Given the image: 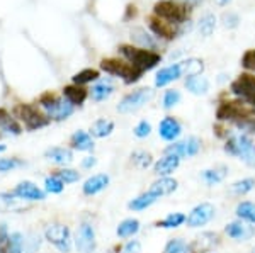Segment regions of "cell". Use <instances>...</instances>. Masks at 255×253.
<instances>
[{
    "mask_svg": "<svg viewBox=\"0 0 255 253\" xmlns=\"http://www.w3.org/2000/svg\"><path fill=\"white\" fill-rule=\"evenodd\" d=\"M223 150L230 157L240 158L245 165L255 167V143L250 134H247V133L232 134V136L225 141Z\"/></svg>",
    "mask_w": 255,
    "mask_h": 253,
    "instance_id": "cell-1",
    "label": "cell"
},
{
    "mask_svg": "<svg viewBox=\"0 0 255 253\" xmlns=\"http://www.w3.org/2000/svg\"><path fill=\"white\" fill-rule=\"evenodd\" d=\"M119 53H121L133 67H136L138 70H141L143 73L155 68L160 63V60H162L158 53L145 50V48L131 46V44H121V46H119Z\"/></svg>",
    "mask_w": 255,
    "mask_h": 253,
    "instance_id": "cell-2",
    "label": "cell"
},
{
    "mask_svg": "<svg viewBox=\"0 0 255 253\" xmlns=\"http://www.w3.org/2000/svg\"><path fill=\"white\" fill-rule=\"evenodd\" d=\"M39 105L44 111V114L53 121H65L75 111V105H72L70 102L61 97L55 95L53 92H44L39 97Z\"/></svg>",
    "mask_w": 255,
    "mask_h": 253,
    "instance_id": "cell-3",
    "label": "cell"
},
{
    "mask_svg": "<svg viewBox=\"0 0 255 253\" xmlns=\"http://www.w3.org/2000/svg\"><path fill=\"white\" fill-rule=\"evenodd\" d=\"M12 114H14V117L17 121L24 122V126H26L29 131H36V129L46 128V126L49 124V121H51L43 111H39L38 107H34V105H31V104L14 105Z\"/></svg>",
    "mask_w": 255,
    "mask_h": 253,
    "instance_id": "cell-4",
    "label": "cell"
},
{
    "mask_svg": "<svg viewBox=\"0 0 255 253\" xmlns=\"http://www.w3.org/2000/svg\"><path fill=\"white\" fill-rule=\"evenodd\" d=\"M101 70L109 73V75H116L119 79H123L126 85L136 84V82L143 77V72L138 70L136 67H133L131 63H125L121 60L116 58H104L101 61Z\"/></svg>",
    "mask_w": 255,
    "mask_h": 253,
    "instance_id": "cell-5",
    "label": "cell"
},
{
    "mask_svg": "<svg viewBox=\"0 0 255 253\" xmlns=\"http://www.w3.org/2000/svg\"><path fill=\"white\" fill-rule=\"evenodd\" d=\"M230 90L235 97L240 99L249 107L255 111V75L252 73H242L230 85Z\"/></svg>",
    "mask_w": 255,
    "mask_h": 253,
    "instance_id": "cell-6",
    "label": "cell"
},
{
    "mask_svg": "<svg viewBox=\"0 0 255 253\" xmlns=\"http://www.w3.org/2000/svg\"><path fill=\"white\" fill-rule=\"evenodd\" d=\"M44 238L48 243H51L61 253H70L73 247L72 233H70V228L67 224H49L44 230Z\"/></svg>",
    "mask_w": 255,
    "mask_h": 253,
    "instance_id": "cell-7",
    "label": "cell"
},
{
    "mask_svg": "<svg viewBox=\"0 0 255 253\" xmlns=\"http://www.w3.org/2000/svg\"><path fill=\"white\" fill-rule=\"evenodd\" d=\"M155 95L153 88H138V90L128 93V95L123 97V100L118 104V111L121 114H131L136 112L138 109H141L143 105L148 104Z\"/></svg>",
    "mask_w": 255,
    "mask_h": 253,
    "instance_id": "cell-8",
    "label": "cell"
},
{
    "mask_svg": "<svg viewBox=\"0 0 255 253\" xmlns=\"http://www.w3.org/2000/svg\"><path fill=\"white\" fill-rule=\"evenodd\" d=\"M155 15L170 24H182L187 19V7L182 3L170 2V0H162L153 7Z\"/></svg>",
    "mask_w": 255,
    "mask_h": 253,
    "instance_id": "cell-9",
    "label": "cell"
},
{
    "mask_svg": "<svg viewBox=\"0 0 255 253\" xmlns=\"http://www.w3.org/2000/svg\"><path fill=\"white\" fill-rule=\"evenodd\" d=\"M201 146H203V143H201L199 138L189 136L182 141H174L172 145H168L165 148V153L175 155L180 160H186V158L196 157V155L201 152Z\"/></svg>",
    "mask_w": 255,
    "mask_h": 253,
    "instance_id": "cell-10",
    "label": "cell"
},
{
    "mask_svg": "<svg viewBox=\"0 0 255 253\" xmlns=\"http://www.w3.org/2000/svg\"><path fill=\"white\" fill-rule=\"evenodd\" d=\"M75 248L80 253H94L97 248V240H96V230L94 226L87 221H84L79 226L75 233Z\"/></svg>",
    "mask_w": 255,
    "mask_h": 253,
    "instance_id": "cell-11",
    "label": "cell"
},
{
    "mask_svg": "<svg viewBox=\"0 0 255 253\" xmlns=\"http://www.w3.org/2000/svg\"><path fill=\"white\" fill-rule=\"evenodd\" d=\"M216 214V207L211 202H201L196 207H192V211L189 213L186 224L189 228H201L206 226L208 223L213 221Z\"/></svg>",
    "mask_w": 255,
    "mask_h": 253,
    "instance_id": "cell-12",
    "label": "cell"
},
{
    "mask_svg": "<svg viewBox=\"0 0 255 253\" xmlns=\"http://www.w3.org/2000/svg\"><path fill=\"white\" fill-rule=\"evenodd\" d=\"M225 235L235 242H249L255 236V224L245 223V221H232L225 226Z\"/></svg>",
    "mask_w": 255,
    "mask_h": 253,
    "instance_id": "cell-13",
    "label": "cell"
},
{
    "mask_svg": "<svg viewBox=\"0 0 255 253\" xmlns=\"http://www.w3.org/2000/svg\"><path fill=\"white\" fill-rule=\"evenodd\" d=\"M12 194L15 197L22 199V201H29V202H34V201H44L46 199V192L43 189H39L34 182H29V180H24V182H19L15 185V189L12 190Z\"/></svg>",
    "mask_w": 255,
    "mask_h": 253,
    "instance_id": "cell-14",
    "label": "cell"
},
{
    "mask_svg": "<svg viewBox=\"0 0 255 253\" xmlns=\"http://www.w3.org/2000/svg\"><path fill=\"white\" fill-rule=\"evenodd\" d=\"M220 245V235L213 231L201 233L192 243H189V253H209Z\"/></svg>",
    "mask_w": 255,
    "mask_h": 253,
    "instance_id": "cell-15",
    "label": "cell"
},
{
    "mask_svg": "<svg viewBox=\"0 0 255 253\" xmlns=\"http://www.w3.org/2000/svg\"><path fill=\"white\" fill-rule=\"evenodd\" d=\"M158 134L163 141L174 143L182 134V124L172 116H165L158 124Z\"/></svg>",
    "mask_w": 255,
    "mask_h": 253,
    "instance_id": "cell-16",
    "label": "cell"
},
{
    "mask_svg": "<svg viewBox=\"0 0 255 253\" xmlns=\"http://www.w3.org/2000/svg\"><path fill=\"white\" fill-rule=\"evenodd\" d=\"M180 162L182 160H180L179 157H175V155L165 153L162 158H158V160L153 163V173L157 175V177H170V175L179 169Z\"/></svg>",
    "mask_w": 255,
    "mask_h": 253,
    "instance_id": "cell-17",
    "label": "cell"
},
{
    "mask_svg": "<svg viewBox=\"0 0 255 253\" xmlns=\"http://www.w3.org/2000/svg\"><path fill=\"white\" fill-rule=\"evenodd\" d=\"M148 27L162 39H167V41H172L177 36V29L174 27V24L167 22V20L157 17V15H151L148 17Z\"/></svg>",
    "mask_w": 255,
    "mask_h": 253,
    "instance_id": "cell-18",
    "label": "cell"
},
{
    "mask_svg": "<svg viewBox=\"0 0 255 253\" xmlns=\"http://www.w3.org/2000/svg\"><path fill=\"white\" fill-rule=\"evenodd\" d=\"M109 182H111V178H109L108 173H96L84 182V185H82V192H84L85 195H97L99 192H102V190L108 189Z\"/></svg>",
    "mask_w": 255,
    "mask_h": 253,
    "instance_id": "cell-19",
    "label": "cell"
},
{
    "mask_svg": "<svg viewBox=\"0 0 255 253\" xmlns=\"http://www.w3.org/2000/svg\"><path fill=\"white\" fill-rule=\"evenodd\" d=\"M179 189V182L172 177H158L157 180L150 185L148 192L155 194L157 197H163V195H170Z\"/></svg>",
    "mask_w": 255,
    "mask_h": 253,
    "instance_id": "cell-20",
    "label": "cell"
},
{
    "mask_svg": "<svg viewBox=\"0 0 255 253\" xmlns=\"http://www.w3.org/2000/svg\"><path fill=\"white\" fill-rule=\"evenodd\" d=\"M44 158L49 160L55 165L60 167H67L73 162V153L70 148H61V146H53V148H48L44 152Z\"/></svg>",
    "mask_w": 255,
    "mask_h": 253,
    "instance_id": "cell-21",
    "label": "cell"
},
{
    "mask_svg": "<svg viewBox=\"0 0 255 253\" xmlns=\"http://www.w3.org/2000/svg\"><path fill=\"white\" fill-rule=\"evenodd\" d=\"M96 143L92 140V134L87 131H75L70 136V148L77 150V152H92Z\"/></svg>",
    "mask_w": 255,
    "mask_h": 253,
    "instance_id": "cell-22",
    "label": "cell"
},
{
    "mask_svg": "<svg viewBox=\"0 0 255 253\" xmlns=\"http://www.w3.org/2000/svg\"><path fill=\"white\" fill-rule=\"evenodd\" d=\"M182 77V70H180V63L170 65V67L162 68L157 77H155V85L157 87H165V85L172 84L174 80H179Z\"/></svg>",
    "mask_w": 255,
    "mask_h": 253,
    "instance_id": "cell-23",
    "label": "cell"
},
{
    "mask_svg": "<svg viewBox=\"0 0 255 253\" xmlns=\"http://www.w3.org/2000/svg\"><path fill=\"white\" fill-rule=\"evenodd\" d=\"M63 97L67 99L72 105H82L85 100H87L89 97V90L85 87H82V85H67V87H63Z\"/></svg>",
    "mask_w": 255,
    "mask_h": 253,
    "instance_id": "cell-24",
    "label": "cell"
},
{
    "mask_svg": "<svg viewBox=\"0 0 255 253\" xmlns=\"http://www.w3.org/2000/svg\"><path fill=\"white\" fill-rule=\"evenodd\" d=\"M0 129L9 134H14V136H19L22 133V126L14 117V114H10L3 107H0Z\"/></svg>",
    "mask_w": 255,
    "mask_h": 253,
    "instance_id": "cell-25",
    "label": "cell"
},
{
    "mask_svg": "<svg viewBox=\"0 0 255 253\" xmlns=\"http://www.w3.org/2000/svg\"><path fill=\"white\" fill-rule=\"evenodd\" d=\"M226 175H228V167L216 165V167H213V169L204 170V172L201 173V177H203V180L206 182L209 187H213V185H218V183L223 182L226 178Z\"/></svg>",
    "mask_w": 255,
    "mask_h": 253,
    "instance_id": "cell-26",
    "label": "cell"
},
{
    "mask_svg": "<svg viewBox=\"0 0 255 253\" xmlns=\"http://www.w3.org/2000/svg\"><path fill=\"white\" fill-rule=\"evenodd\" d=\"M139 228H141V224H139L136 218H126L118 224L116 235H118V238H123V240L133 238L139 231Z\"/></svg>",
    "mask_w": 255,
    "mask_h": 253,
    "instance_id": "cell-27",
    "label": "cell"
},
{
    "mask_svg": "<svg viewBox=\"0 0 255 253\" xmlns=\"http://www.w3.org/2000/svg\"><path fill=\"white\" fill-rule=\"evenodd\" d=\"M160 197H157L155 194H151V192H143V194H139L138 197H134L133 201H129L128 202V209H131V211H134V213H139V211H145L148 209V207H151L155 202L158 201Z\"/></svg>",
    "mask_w": 255,
    "mask_h": 253,
    "instance_id": "cell-28",
    "label": "cell"
},
{
    "mask_svg": "<svg viewBox=\"0 0 255 253\" xmlns=\"http://www.w3.org/2000/svg\"><path fill=\"white\" fill-rule=\"evenodd\" d=\"M186 88L194 95H204L209 90V80L203 75H194L186 79Z\"/></svg>",
    "mask_w": 255,
    "mask_h": 253,
    "instance_id": "cell-29",
    "label": "cell"
},
{
    "mask_svg": "<svg viewBox=\"0 0 255 253\" xmlns=\"http://www.w3.org/2000/svg\"><path fill=\"white\" fill-rule=\"evenodd\" d=\"M235 216H237V219H240V221L255 224V202H252V201L238 202L235 207Z\"/></svg>",
    "mask_w": 255,
    "mask_h": 253,
    "instance_id": "cell-30",
    "label": "cell"
},
{
    "mask_svg": "<svg viewBox=\"0 0 255 253\" xmlns=\"http://www.w3.org/2000/svg\"><path fill=\"white\" fill-rule=\"evenodd\" d=\"M113 92H114V85L111 84L109 80H102L92 87L90 97H92L94 102H102V100L109 99V97L113 95Z\"/></svg>",
    "mask_w": 255,
    "mask_h": 253,
    "instance_id": "cell-31",
    "label": "cell"
},
{
    "mask_svg": "<svg viewBox=\"0 0 255 253\" xmlns=\"http://www.w3.org/2000/svg\"><path fill=\"white\" fill-rule=\"evenodd\" d=\"M186 219H187V216L184 213H170L163 219L155 223V226L162 228V230H175V228L182 226V224L186 223Z\"/></svg>",
    "mask_w": 255,
    "mask_h": 253,
    "instance_id": "cell-32",
    "label": "cell"
},
{
    "mask_svg": "<svg viewBox=\"0 0 255 253\" xmlns=\"http://www.w3.org/2000/svg\"><path fill=\"white\" fill-rule=\"evenodd\" d=\"M180 70H182V77L201 75L204 72V63L199 58H189L180 61Z\"/></svg>",
    "mask_w": 255,
    "mask_h": 253,
    "instance_id": "cell-33",
    "label": "cell"
},
{
    "mask_svg": "<svg viewBox=\"0 0 255 253\" xmlns=\"http://www.w3.org/2000/svg\"><path fill=\"white\" fill-rule=\"evenodd\" d=\"M114 131V122L109 121V119H97L96 122L92 124V128H90V134H92L94 138H106L109 136V134H113Z\"/></svg>",
    "mask_w": 255,
    "mask_h": 253,
    "instance_id": "cell-34",
    "label": "cell"
},
{
    "mask_svg": "<svg viewBox=\"0 0 255 253\" xmlns=\"http://www.w3.org/2000/svg\"><path fill=\"white\" fill-rule=\"evenodd\" d=\"M99 77H101L99 70H94V68H85V70L75 73V75L72 77V82L75 85H82V87H84L85 84H90V82L99 80Z\"/></svg>",
    "mask_w": 255,
    "mask_h": 253,
    "instance_id": "cell-35",
    "label": "cell"
},
{
    "mask_svg": "<svg viewBox=\"0 0 255 253\" xmlns=\"http://www.w3.org/2000/svg\"><path fill=\"white\" fill-rule=\"evenodd\" d=\"M255 189V178L254 177H245L242 180H237L232 185V192L235 195H247Z\"/></svg>",
    "mask_w": 255,
    "mask_h": 253,
    "instance_id": "cell-36",
    "label": "cell"
},
{
    "mask_svg": "<svg viewBox=\"0 0 255 253\" xmlns=\"http://www.w3.org/2000/svg\"><path fill=\"white\" fill-rule=\"evenodd\" d=\"M162 253H189V243L184 238H172L165 243Z\"/></svg>",
    "mask_w": 255,
    "mask_h": 253,
    "instance_id": "cell-37",
    "label": "cell"
},
{
    "mask_svg": "<svg viewBox=\"0 0 255 253\" xmlns=\"http://www.w3.org/2000/svg\"><path fill=\"white\" fill-rule=\"evenodd\" d=\"M53 175L58 177L65 185H67V183H75V182L80 180V172H77V170H73V169H68V167H63V169L55 170Z\"/></svg>",
    "mask_w": 255,
    "mask_h": 253,
    "instance_id": "cell-38",
    "label": "cell"
},
{
    "mask_svg": "<svg viewBox=\"0 0 255 253\" xmlns=\"http://www.w3.org/2000/svg\"><path fill=\"white\" fill-rule=\"evenodd\" d=\"M131 162L136 167H139V169H148V167L153 165V157H151V153L145 152V150H136L131 155Z\"/></svg>",
    "mask_w": 255,
    "mask_h": 253,
    "instance_id": "cell-39",
    "label": "cell"
},
{
    "mask_svg": "<svg viewBox=\"0 0 255 253\" xmlns=\"http://www.w3.org/2000/svg\"><path fill=\"white\" fill-rule=\"evenodd\" d=\"M215 27H216V17L213 14H206L204 17H201L199 32L204 36V38H209V36L215 32Z\"/></svg>",
    "mask_w": 255,
    "mask_h": 253,
    "instance_id": "cell-40",
    "label": "cell"
},
{
    "mask_svg": "<svg viewBox=\"0 0 255 253\" xmlns=\"http://www.w3.org/2000/svg\"><path fill=\"white\" fill-rule=\"evenodd\" d=\"M65 189V183L60 180L55 175H49V177L44 178V192L48 194H61Z\"/></svg>",
    "mask_w": 255,
    "mask_h": 253,
    "instance_id": "cell-41",
    "label": "cell"
},
{
    "mask_svg": "<svg viewBox=\"0 0 255 253\" xmlns=\"http://www.w3.org/2000/svg\"><path fill=\"white\" fill-rule=\"evenodd\" d=\"M131 39L143 48H155V41L146 34L145 29H133L131 31Z\"/></svg>",
    "mask_w": 255,
    "mask_h": 253,
    "instance_id": "cell-42",
    "label": "cell"
},
{
    "mask_svg": "<svg viewBox=\"0 0 255 253\" xmlns=\"http://www.w3.org/2000/svg\"><path fill=\"white\" fill-rule=\"evenodd\" d=\"M24 252V236L19 231L9 235V250L7 253H22Z\"/></svg>",
    "mask_w": 255,
    "mask_h": 253,
    "instance_id": "cell-43",
    "label": "cell"
},
{
    "mask_svg": "<svg viewBox=\"0 0 255 253\" xmlns=\"http://www.w3.org/2000/svg\"><path fill=\"white\" fill-rule=\"evenodd\" d=\"M180 99H182L180 92L175 90V88H170V90H167L165 93H163L162 104H163V107H165V109H172V107H175V105L179 104Z\"/></svg>",
    "mask_w": 255,
    "mask_h": 253,
    "instance_id": "cell-44",
    "label": "cell"
},
{
    "mask_svg": "<svg viewBox=\"0 0 255 253\" xmlns=\"http://www.w3.org/2000/svg\"><path fill=\"white\" fill-rule=\"evenodd\" d=\"M22 165L24 162L19 160V158H0V173L12 172L14 169H19Z\"/></svg>",
    "mask_w": 255,
    "mask_h": 253,
    "instance_id": "cell-45",
    "label": "cell"
},
{
    "mask_svg": "<svg viewBox=\"0 0 255 253\" xmlns=\"http://www.w3.org/2000/svg\"><path fill=\"white\" fill-rule=\"evenodd\" d=\"M134 136L139 138V140H143V138H148L151 134V124L148 121H139L136 126H134L133 129Z\"/></svg>",
    "mask_w": 255,
    "mask_h": 253,
    "instance_id": "cell-46",
    "label": "cell"
},
{
    "mask_svg": "<svg viewBox=\"0 0 255 253\" xmlns=\"http://www.w3.org/2000/svg\"><path fill=\"white\" fill-rule=\"evenodd\" d=\"M242 67L245 70L255 73V50H249L244 53V56H242Z\"/></svg>",
    "mask_w": 255,
    "mask_h": 253,
    "instance_id": "cell-47",
    "label": "cell"
},
{
    "mask_svg": "<svg viewBox=\"0 0 255 253\" xmlns=\"http://www.w3.org/2000/svg\"><path fill=\"white\" fill-rule=\"evenodd\" d=\"M235 126H237V128H240L242 131H247V134H255V116L237 122Z\"/></svg>",
    "mask_w": 255,
    "mask_h": 253,
    "instance_id": "cell-48",
    "label": "cell"
},
{
    "mask_svg": "<svg viewBox=\"0 0 255 253\" xmlns=\"http://www.w3.org/2000/svg\"><path fill=\"white\" fill-rule=\"evenodd\" d=\"M121 253H141V243H139V240H129L121 248Z\"/></svg>",
    "mask_w": 255,
    "mask_h": 253,
    "instance_id": "cell-49",
    "label": "cell"
},
{
    "mask_svg": "<svg viewBox=\"0 0 255 253\" xmlns=\"http://www.w3.org/2000/svg\"><path fill=\"white\" fill-rule=\"evenodd\" d=\"M7 250H9V233L5 226L0 224V253H7Z\"/></svg>",
    "mask_w": 255,
    "mask_h": 253,
    "instance_id": "cell-50",
    "label": "cell"
},
{
    "mask_svg": "<svg viewBox=\"0 0 255 253\" xmlns=\"http://www.w3.org/2000/svg\"><path fill=\"white\" fill-rule=\"evenodd\" d=\"M223 20H225V26L226 27H235L237 24H238V17H237L235 14H225Z\"/></svg>",
    "mask_w": 255,
    "mask_h": 253,
    "instance_id": "cell-51",
    "label": "cell"
},
{
    "mask_svg": "<svg viewBox=\"0 0 255 253\" xmlns=\"http://www.w3.org/2000/svg\"><path fill=\"white\" fill-rule=\"evenodd\" d=\"M97 165V158L96 157H85L84 160H82V169H94V167Z\"/></svg>",
    "mask_w": 255,
    "mask_h": 253,
    "instance_id": "cell-52",
    "label": "cell"
},
{
    "mask_svg": "<svg viewBox=\"0 0 255 253\" xmlns=\"http://www.w3.org/2000/svg\"><path fill=\"white\" fill-rule=\"evenodd\" d=\"M129 17H136V7L134 5H128V19Z\"/></svg>",
    "mask_w": 255,
    "mask_h": 253,
    "instance_id": "cell-53",
    "label": "cell"
},
{
    "mask_svg": "<svg viewBox=\"0 0 255 253\" xmlns=\"http://www.w3.org/2000/svg\"><path fill=\"white\" fill-rule=\"evenodd\" d=\"M5 150H7V146H5V145H0V153L5 152Z\"/></svg>",
    "mask_w": 255,
    "mask_h": 253,
    "instance_id": "cell-54",
    "label": "cell"
},
{
    "mask_svg": "<svg viewBox=\"0 0 255 253\" xmlns=\"http://www.w3.org/2000/svg\"><path fill=\"white\" fill-rule=\"evenodd\" d=\"M220 2H221V3H228L230 0H220Z\"/></svg>",
    "mask_w": 255,
    "mask_h": 253,
    "instance_id": "cell-55",
    "label": "cell"
},
{
    "mask_svg": "<svg viewBox=\"0 0 255 253\" xmlns=\"http://www.w3.org/2000/svg\"><path fill=\"white\" fill-rule=\"evenodd\" d=\"M254 253H255V248H254Z\"/></svg>",
    "mask_w": 255,
    "mask_h": 253,
    "instance_id": "cell-56",
    "label": "cell"
},
{
    "mask_svg": "<svg viewBox=\"0 0 255 253\" xmlns=\"http://www.w3.org/2000/svg\"><path fill=\"white\" fill-rule=\"evenodd\" d=\"M209 253H211V252H209Z\"/></svg>",
    "mask_w": 255,
    "mask_h": 253,
    "instance_id": "cell-57",
    "label": "cell"
}]
</instances>
